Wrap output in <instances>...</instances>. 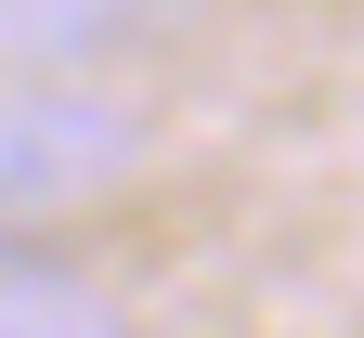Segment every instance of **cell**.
<instances>
[{
    "instance_id": "obj_1",
    "label": "cell",
    "mask_w": 364,
    "mask_h": 338,
    "mask_svg": "<svg viewBox=\"0 0 364 338\" xmlns=\"http://www.w3.org/2000/svg\"><path fill=\"white\" fill-rule=\"evenodd\" d=\"M144 169V105L105 78H0V248Z\"/></svg>"
},
{
    "instance_id": "obj_3",
    "label": "cell",
    "mask_w": 364,
    "mask_h": 338,
    "mask_svg": "<svg viewBox=\"0 0 364 338\" xmlns=\"http://www.w3.org/2000/svg\"><path fill=\"white\" fill-rule=\"evenodd\" d=\"M0 338H130V312L78 260H0Z\"/></svg>"
},
{
    "instance_id": "obj_2",
    "label": "cell",
    "mask_w": 364,
    "mask_h": 338,
    "mask_svg": "<svg viewBox=\"0 0 364 338\" xmlns=\"http://www.w3.org/2000/svg\"><path fill=\"white\" fill-rule=\"evenodd\" d=\"M169 0H0V65L26 78H78L91 53H117L130 26H156Z\"/></svg>"
}]
</instances>
